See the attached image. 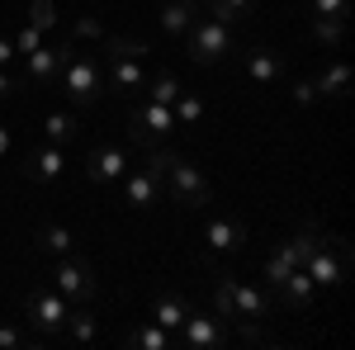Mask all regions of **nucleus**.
<instances>
[{
  "instance_id": "1a4fd4ad",
  "label": "nucleus",
  "mask_w": 355,
  "mask_h": 350,
  "mask_svg": "<svg viewBox=\"0 0 355 350\" xmlns=\"http://www.w3.org/2000/svg\"><path fill=\"white\" fill-rule=\"evenodd\" d=\"M133 166V152L128 147H119V142H100V147H90V157H85V180L90 185H119V175Z\"/></svg>"
},
{
  "instance_id": "a878e982",
  "label": "nucleus",
  "mask_w": 355,
  "mask_h": 350,
  "mask_svg": "<svg viewBox=\"0 0 355 350\" xmlns=\"http://www.w3.org/2000/svg\"><path fill=\"white\" fill-rule=\"evenodd\" d=\"M76 128H81V123H76V114H62V109H53V114L43 119V133H48V142H57V147H62V142H71Z\"/></svg>"
},
{
  "instance_id": "f03ea898",
  "label": "nucleus",
  "mask_w": 355,
  "mask_h": 350,
  "mask_svg": "<svg viewBox=\"0 0 355 350\" xmlns=\"http://www.w3.org/2000/svg\"><path fill=\"white\" fill-rule=\"evenodd\" d=\"M351 261H355V251H351L346 237H336V232H318V246L308 251L303 270H308V279H313L318 289H341V284L351 279Z\"/></svg>"
},
{
  "instance_id": "bb28decb",
  "label": "nucleus",
  "mask_w": 355,
  "mask_h": 350,
  "mask_svg": "<svg viewBox=\"0 0 355 350\" xmlns=\"http://www.w3.org/2000/svg\"><path fill=\"white\" fill-rule=\"evenodd\" d=\"M313 38H318V48H341V38H346V19L313 15Z\"/></svg>"
},
{
  "instance_id": "e433bc0d",
  "label": "nucleus",
  "mask_w": 355,
  "mask_h": 350,
  "mask_svg": "<svg viewBox=\"0 0 355 350\" xmlns=\"http://www.w3.org/2000/svg\"><path fill=\"white\" fill-rule=\"evenodd\" d=\"M71 33H76V38H105V28L95 24L90 15H76V24H71Z\"/></svg>"
},
{
  "instance_id": "b1692460",
  "label": "nucleus",
  "mask_w": 355,
  "mask_h": 350,
  "mask_svg": "<svg viewBox=\"0 0 355 350\" xmlns=\"http://www.w3.org/2000/svg\"><path fill=\"white\" fill-rule=\"evenodd\" d=\"M180 90H185V85L175 81V71H152L147 85H142V100H152V105H175Z\"/></svg>"
},
{
  "instance_id": "9d476101",
  "label": "nucleus",
  "mask_w": 355,
  "mask_h": 350,
  "mask_svg": "<svg viewBox=\"0 0 355 350\" xmlns=\"http://www.w3.org/2000/svg\"><path fill=\"white\" fill-rule=\"evenodd\" d=\"M71 48H76L71 38H62V43H38L28 57H19V62H24V81H33V85H57L62 62H67V53H71Z\"/></svg>"
},
{
  "instance_id": "6ab92c4d",
  "label": "nucleus",
  "mask_w": 355,
  "mask_h": 350,
  "mask_svg": "<svg viewBox=\"0 0 355 350\" xmlns=\"http://www.w3.org/2000/svg\"><path fill=\"white\" fill-rule=\"evenodd\" d=\"M232 303H237V317H270V289H261V284H242V279H232Z\"/></svg>"
},
{
  "instance_id": "4be33fe9",
  "label": "nucleus",
  "mask_w": 355,
  "mask_h": 350,
  "mask_svg": "<svg viewBox=\"0 0 355 350\" xmlns=\"http://www.w3.org/2000/svg\"><path fill=\"white\" fill-rule=\"evenodd\" d=\"M123 346H133V350H171L175 346V331H166V326L157 322H137L128 336H123Z\"/></svg>"
},
{
  "instance_id": "c756f323",
  "label": "nucleus",
  "mask_w": 355,
  "mask_h": 350,
  "mask_svg": "<svg viewBox=\"0 0 355 350\" xmlns=\"http://www.w3.org/2000/svg\"><path fill=\"white\" fill-rule=\"evenodd\" d=\"M214 313H218L223 322H237V303H232V274H218V284H214Z\"/></svg>"
},
{
  "instance_id": "9b49d317",
  "label": "nucleus",
  "mask_w": 355,
  "mask_h": 350,
  "mask_svg": "<svg viewBox=\"0 0 355 350\" xmlns=\"http://www.w3.org/2000/svg\"><path fill=\"white\" fill-rule=\"evenodd\" d=\"M62 170H67V157H62L57 142L24 152V180L28 185H53V180H62Z\"/></svg>"
},
{
  "instance_id": "4468645a",
  "label": "nucleus",
  "mask_w": 355,
  "mask_h": 350,
  "mask_svg": "<svg viewBox=\"0 0 355 350\" xmlns=\"http://www.w3.org/2000/svg\"><path fill=\"white\" fill-rule=\"evenodd\" d=\"M105 85H114V95H142L147 85V67L137 57H110V76Z\"/></svg>"
},
{
  "instance_id": "5701e85b",
  "label": "nucleus",
  "mask_w": 355,
  "mask_h": 350,
  "mask_svg": "<svg viewBox=\"0 0 355 350\" xmlns=\"http://www.w3.org/2000/svg\"><path fill=\"white\" fill-rule=\"evenodd\" d=\"M185 313H190V303L180 294H157V303H152V322L157 326H166V331H180V322H185Z\"/></svg>"
},
{
  "instance_id": "ddd939ff",
  "label": "nucleus",
  "mask_w": 355,
  "mask_h": 350,
  "mask_svg": "<svg viewBox=\"0 0 355 350\" xmlns=\"http://www.w3.org/2000/svg\"><path fill=\"white\" fill-rule=\"evenodd\" d=\"M242 67L256 85H279V76H284V57L275 53V48H266V43L242 48Z\"/></svg>"
},
{
  "instance_id": "2f4dec72",
  "label": "nucleus",
  "mask_w": 355,
  "mask_h": 350,
  "mask_svg": "<svg viewBox=\"0 0 355 350\" xmlns=\"http://www.w3.org/2000/svg\"><path fill=\"white\" fill-rule=\"evenodd\" d=\"M308 15H331V19H346V15H351V0H308Z\"/></svg>"
},
{
  "instance_id": "dca6fc26",
  "label": "nucleus",
  "mask_w": 355,
  "mask_h": 350,
  "mask_svg": "<svg viewBox=\"0 0 355 350\" xmlns=\"http://www.w3.org/2000/svg\"><path fill=\"white\" fill-rule=\"evenodd\" d=\"M351 81H355V71L346 62H327V67L313 76V90H318V100H346V95H351Z\"/></svg>"
},
{
  "instance_id": "f8f14e48",
  "label": "nucleus",
  "mask_w": 355,
  "mask_h": 350,
  "mask_svg": "<svg viewBox=\"0 0 355 350\" xmlns=\"http://www.w3.org/2000/svg\"><path fill=\"white\" fill-rule=\"evenodd\" d=\"M119 185H123V204H133V209H157V199H162V180L147 166H128L119 175Z\"/></svg>"
},
{
  "instance_id": "f3484780",
  "label": "nucleus",
  "mask_w": 355,
  "mask_h": 350,
  "mask_svg": "<svg viewBox=\"0 0 355 350\" xmlns=\"http://www.w3.org/2000/svg\"><path fill=\"white\" fill-rule=\"evenodd\" d=\"M194 19H199V0H162V15H157L162 33H171V38H185Z\"/></svg>"
},
{
  "instance_id": "7c9ffc66",
  "label": "nucleus",
  "mask_w": 355,
  "mask_h": 350,
  "mask_svg": "<svg viewBox=\"0 0 355 350\" xmlns=\"http://www.w3.org/2000/svg\"><path fill=\"white\" fill-rule=\"evenodd\" d=\"M28 24L43 28V33L57 28V5H53V0H33V5H28Z\"/></svg>"
},
{
  "instance_id": "412c9836",
  "label": "nucleus",
  "mask_w": 355,
  "mask_h": 350,
  "mask_svg": "<svg viewBox=\"0 0 355 350\" xmlns=\"http://www.w3.org/2000/svg\"><path fill=\"white\" fill-rule=\"evenodd\" d=\"M256 5H261V0H199V10H209V15H214L218 24H227V28L246 24Z\"/></svg>"
},
{
  "instance_id": "473e14b6",
  "label": "nucleus",
  "mask_w": 355,
  "mask_h": 350,
  "mask_svg": "<svg viewBox=\"0 0 355 350\" xmlns=\"http://www.w3.org/2000/svg\"><path fill=\"white\" fill-rule=\"evenodd\" d=\"M38 43H43V28H33V24L24 19V28L15 33V53H19V57H28L33 48H38Z\"/></svg>"
},
{
  "instance_id": "f704fd0d",
  "label": "nucleus",
  "mask_w": 355,
  "mask_h": 350,
  "mask_svg": "<svg viewBox=\"0 0 355 350\" xmlns=\"http://www.w3.org/2000/svg\"><path fill=\"white\" fill-rule=\"evenodd\" d=\"M19 85H24V76H19L15 67H0V100H10V95H15Z\"/></svg>"
},
{
  "instance_id": "f257e3e1",
  "label": "nucleus",
  "mask_w": 355,
  "mask_h": 350,
  "mask_svg": "<svg viewBox=\"0 0 355 350\" xmlns=\"http://www.w3.org/2000/svg\"><path fill=\"white\" fill-rule=\"evenodd\" d=\"M147 170L162 180L166 199H175V204H180V209H190V213H199V209L214 199V189H209V180H204V170H199L190 157H180V152L147 147Z\"/></svg>"
},
{
  "instance_id": "ea45409f",
  "label": "nucleus",
  "mask_w": 355,
  "mask_h": 350,
  "mask_svg": "<svg viewBox=\"0 0 355 350\" xmlns=\"http://www.w3.org/2000/svg\"><path fill=\"white\" fill-rule=\"evenodd\" d=\"M5 152H10V133L0 128V157H5Z\"/></svg>"
},
{
  "instance_id": "cd10ccee",
  "label": "nucleus",
  "mask_w": 355,
  "mask_h": 350,
  "mask_svg": "<svg viewBox=\"0 0 355 350\" xmlns=\"http://www.w3.org/2000/svg\"><path fill=\"white\" fill-rule=\"evenodd\" d=\"M175 128H194L199 119H204V100L199 95H190V90H180V100H175Z\"/></svg>"
},
{
  "instance_id": "423d86ee",
  "label": "nucleus",
  "mask_w": 355,
  "mask_h": 350,
  "mask_svg": "<svg viewBox=\"0 0 355 350\" xmlns=\"http://www.w3.org/2000/svg\"><path fill=\"white\" fill-rule=\"evenodd\" d=\"M67 313H71V303L57 294L53 284H33L24 294V322L38 326L43 336H62V326H67Z\"/></svg>"
},
{
  "instance_id": "20e7f679",
  "label": "nucleus",
  "mask_w": 355,
  "mask_h": 350,
  "mask_svg": "<svg viewBox=\"0 0 355 350\" xmlns=\"http://www.w3.org/2000/svg\"><path fill=\"white\" fill-rule=\"evenodd\" d=\"M62 90H67V100L76 109H90V105H100V95H105V71H100V57H90V53H67V62H62Z\"/></svg>"
},
{
  "instance_id": "c85d7f7f",
  "label": "nucleus",
  "mask_w": 355,
  "mask_h": 350,
  "mask_svg": "<svg viewBox=\"0 0 355 350\" xmlns=\"http://www.w3.org/2000/svg\"><path fill=\"white\" fill-rule=\"evenodd\" d=\"M147 53H152V48H147L142 38H128V33H114V38H105V57H137V62H142Z\"/></svg>"
},
{
  "instance_id": "2eb2a0df",
  "label": "nucleus",
  "mask_w": 355,
  "mask_h": 350,
  "mask_svg": "<svg viewBox=\"0 0 355 350\" xmlns=\"http://www.w3.org/2000/svg\"><path fill=\"white\" fill-rule=\"evenodd\" d=\"M275 294H279V303H284V308L308 313V308H313V294H318V284H313V279H308V270L299 265V270H289V274L275 284Z\"/></svg>"
},
{
  "instance_id": "0eeeda50",
  "label": "nucleus",
  "mask_w": 355,
  "mask_h": 350,
  "mask_svg": "<svg viewBox=\"0 0 355 350\" xmlns=\"http://www.w3.org/2000/svg\"><path fill=\"white\" fill-rule=\"evenodd\" d=\"M166 133H175V109L171 105H152V100L137 95V105L128 109V137L147 152V147H157Z\"/></svg>"
},
{
  "instance_id": "72a5a7b5",
  "label": "nucleus",
  "mask_w": 355,
  "mask_h": 350,
  "mask_svg": "<svg viewBox=\"0 0 355 350\" xmlns=\"http://www.w3.org/2000/svg\"><path fill=\"white\" fill-rule=\"evenodd\" d=\"M237 341L242 346H266V331L256 326V317H237Z\"/></svg>"
},
{
  "instance_id": "58836bf2",
  "label": "nucleus",
  "mask_w": 355,
  "mask_h": 350,
  "mask_svg": "<svg viewBox=\"0 0 355 350\" xmlns=\"http://www.w3.org/2000/svg\"><path fill=\"white\" fill-rule=\"evenodd\" d=\"M0 67H19V53H15V38L0 33Z\"/></svg>"
},
{
  "instance_id": "c9c22d12",
  "label": "nucleus",
  "mask_w": 355,
  "mask_h": 350,
  "mask_svg": "<svg viewBox=\"0 0 355 350\" xmlns=\"http://www.w3.org/2000/svg\"><path fill=\"white\" fill-rule=\"evenodd\" d=\"M289 95H294V105H303V109L318 105V90H313V81H294V85H289Z\"/></svg>"
},
{
  "instance_id": "7ed1b4c3",
  "label": "nucleus",
  "mask_w": 355,
  "mask_h": 350,
  "mask_svg": "<svg viewBox=\"0 0 355 350\" xmlns=\"http://www.w3.org/2000/svg\"><path fill=\"white\" fill-rule=\"evenodd\" d=\"M185 53H190L194 67H218V62H227L237 53V33L227 24H218L214 15H199L190 24V33H185Z\"/></svg>"
},
{
  "instance_id": "6e6552de",
  "label": "nucleus",
  "mask_w": 355,
  "mask_h": 350,
  "mask_svg": "<svg viewBox=\"0 0 355 350\" xmlns=\"http://www.w3.org/2000/svg\"><path fill=\"white\" fill-rule=\"evenodd\" d=\"M175 346L180 350H218V346H227V322L214 317V313H194L190 308L180 331H175Z\"/></svg>"
},
{
  "instance_id": "4c0bfd02",
  "label": "nucleus",
  "mask_w": 355,
  "mask_h": 350,
  "mask_svg": "<svg viewBox=\"0 0 355 350\" xmlns=\"http://www.w3.org/2000/svg\"><path fill=\"white\" fill-rule=\"evenodd\" d=\"M24 346V331H15V326H0V350H19Z\"/></svg>"
},
{
  "instance_id": "a211bd4d",
  "label": "nucleus",
  "mask_w": 355,
  "mask_h": 350,
  "mask_svg": "<svg viewBox=\"0 0 355 350\" xmlns=\"http://www.w3.org/2000/svg\"><path fill=\"white\" fill-rule=\"evenodd\" d=\"M204 237H209V246H214V251H242L246 242H251V232H246L242 222H232V218H209V222H204Z\"/></svg>"
},
{
  "instance_id": "39448f33",
  "label": "nucleus",
  "mask_w": 355,
  "mask_h": 350,
  "mask_svg": "<svg viewBox=\"0 0 355 350\" xmlns=\"http://www.w3.org/2000/svg\"><path fill=\"white\" fill-rule=\"evenodd\" d=\"M53 289L67 298L71 308H85V303H95V294H100V279H95L90 261H81V256H57Z\"/></svg>"
},
{
  "instance_id": "393cba45",
  "label": "nucleus",
  "mask_w": 355,
  "mask_h": 350,
  "mask_svg": "<svg viewBox=\"0 0 355 350\" xmlns=\"http://www.w3.org/2000/svg\"><path fill=\"white\" fill-rule=\"evenodd\" d=\"M71 232L62 227V222H43L38 227V251H48V256H71Z\"/></svg>"
},
{
  "instance_id": "aec40b11",
  "label": "nucleus",
  "mask_w": 355,
  "mask_h": 350,
  "mask_svg": "<svg viewBox=\"0 0 355 350\" xmlns=\"http://www.w3.org/2000/svg\"><path fill=\"white\" fill-rule=\"evenodd\" d=\"M62 336H67L71 346H90V341L100 336V317L90 313V303H85V308H71V313H67V326H62Z\"/></svg>"
}]
</instances>
